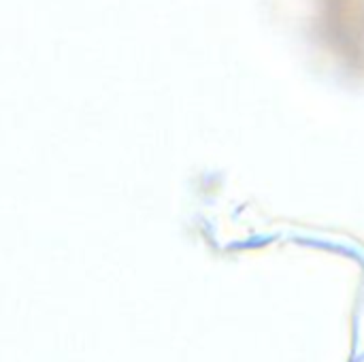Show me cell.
Masks as SVG:
<instances>
[{
  "label": "cell",
  "instance_id": "cell-1",
  "mask_svg": "<svg viewBox=\"0 0 364 362\" xmlns=\"http://www.w3.org/2000/svg\"><path fill=\"white\" fill-rule=\"evenodd\" d=\"M316 30L337 58L364 70V0H318Z\"/></svg>",
  "mask_w": 364,
  "mask_h": 362
}]
</instances>
